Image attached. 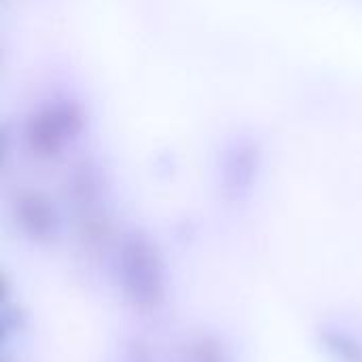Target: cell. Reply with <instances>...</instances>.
<instances>
[{"instance_id": "obj_1", "label": "cell", "mask_w": 362, "mask_h": 362, "mask_svg": "<svg viewBox=\"0 0 362 362\" xmlns=\"http://www.w3.org/2000/svg\"><path fill=\"white\" fill-rule=\"evenodd\" d=\"M119 282L138 310H155L165 299V267L159 250L144 235H129L119 252Z\"/></svg>"}, {"instance_id": "obj_2", "label": "cell", "mask_w": 362, "mask_h": 362, "mask_svg": "<svg viewBox=\"0 0 362 362\" xmlns=\"http://www.w3.org/2000/svg\"><path fill=\"white\" fill-rule=\"evenodd\" d=\"M320 344L335 362H362V339L341 327L320 329Z\"/></svg>"}, {"instance_id": "obj_3", "label": "cell", "mask_w": 362, "mask_h": 362, "mask_svg": "<svg viewBox=\"0 0 362 362\" xmlns=\"http://www.w3.org/2000/svg\"><path fill=\"white\" fill-rule=\"evenodd\" d=\"M21 223L34 240H49L55 233V216L45 202L30 199L21 208Z\"/></svg>"}, {"instance_id": "obj_4", "label": "cell", "mask_w": 362, "mask_h": 362, "mask_svg": "<svg viewBox=\"0 0 362 362\" xmlns=\"http://www.w3.org/2000/svg\"><path fill=\"white\" fill-rule=\"evenodd\" d=\"M189 362H229L223 346L214 339H197L191 346Z\"/></svg>"}]
</instances>
